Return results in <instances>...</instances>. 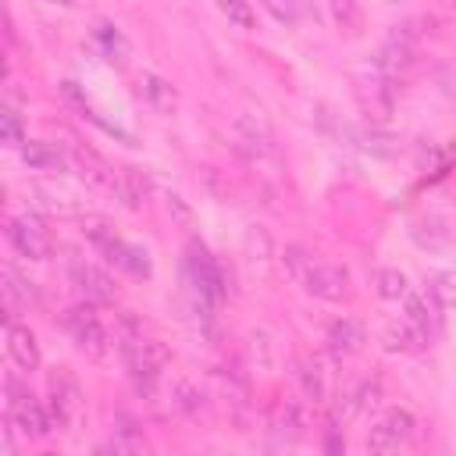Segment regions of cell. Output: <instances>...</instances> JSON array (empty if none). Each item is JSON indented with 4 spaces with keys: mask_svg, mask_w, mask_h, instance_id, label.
<instances>
[{
    "mask_svg": "<svg viewBox=\"0 0 456 456\" xmlns=\"http://www.w3.org/2000/svg\"><path fill=\"white\" fill-rule=\"evenodd\" d=\"M8 417L15 421V428L22 431V435H29V438H47L58 424H54V417L40 406V399L15 378V374H8Z\"/></svg>",
    "mask_w": 456,
    "mask_h": 456,
    "instance_id": "6da1fadb",
    "label": "cell"
},
{
    "mask_svg": "<svg viewBox=\"0 0 456 456\" xmlns=\"http://www.w3.org/2000/svg\"><path fill=\"white\" fill-rule=\"evenodd\" d=\"M367 449H371V452H392V449H399V438H396V431L381 421L378 428H371V435H367Z\"/></svg>",
    "mask_w": 456,
    "mask_h": 456,
    "instance_id": "7402d4cb",
    "label": "cell"
},
{
    "mask_svg": "<svg viewBox=\"0 0 456 456\" xmlns=\"http://www.w3.org/2000/svg\"><path fill=\"white\" fill-rule=\"evenodd\" d=\"M0 139H4L8 146H26V132H22L19 111L4 107V114H0Z\"/></svg>",
    "mask_w": 456,
    "mask_h": 456,
    "instance_id": "d6986e66",
    "label": "cell"
},
{
    "mask_svg": "<svg viewBox=\"0 0 456 456\" xmlns=\"http://www.w3.org/2000/svg\"><path fill=\"white\" fill-rule=\"evenodd\" d=\"M217 8L221 15L240 26V29H254V8H250V0H217Z\"/></svg>",
    "mask_w": 456,
    "mask_h": 456,
    "instance_id": "e0dca14e",
    "label": "cell"
},
{
    "mask_svg": "<svg viewBox=\"0 0 456 456\" xmlns=\"http://www.w3.org/2000/svg\"><path fill=\"white\" fill-rule=\"evenodd\" d=\"M171 403H175V410H182L185 417H200V413L207 410V403H203V392H200L196 385H189V381H178V385H175V392H171Z\"/></svg>",
    "mask_w": 456,
    "mask_h": 456,
    "instance_id": "5bb4252c",
    "label": "cell"
},
{
    "mask_svg": "<svg viewBox=\"0 0 456 456\" xmlns=\"http://www.w3.org/2000/svg\"><path fill=\"white\" fill-rule=\"evenodd\" d=\"M374 286H378V293H381L385 300L406 296V275L396 271V268H378V271H374Z\"/></svg>",
    "mask_w": 456,
    "mask_h": 456,
    "instance_id": "9a60e30c",
    "label": "cell"
},
{
    "mask_svg": "<svg viewBox=\"0 0 456 456\" xmlns=\"http://www.w3.org/2000/svg\"><path fill=\"white\" fill-rule=\"evenodd\" d=\"M83 232H86V240H90V243H97L100 250H107L111 243H118L114 228H111L104 217H86V221H83Z\"/></svg>",
    "mask_w": 456,
    "mask_h": 456,
    "instance_id": "ac0fdd59",
    "label": "cell"
},
{
    "mask_svg": "<svg viewBox=\"0 0 456 456\" xmlns=\"http://www.w3.org/2000/svg\"><path fill=\"white\" fill-rule=\"evenodd\" d=\"M360 342H364V332H360L353 321H339V325H332V332H328V346H332L339 357L357 353Z\"/></svg>",
    "mask_w": 456,
    "mask_h": 456,
    "instance_id": "4fadbf2b",
    "label": "cell"
},
{
    "mask_svg": "<svg viewBox=\"0 0 456 456\" xmlns=\"http://www.w3.org/2000/svg\"><path fill=\"white\" fill-rule=\"evenodd\" d=\"M435 307L428 303V300H410V325H417L421 332H431V325H435Z\"/></svg>",
    "mask_w": 456,
    "mask_h": 456,
    "instance_id": "d4e9b609",
    "label": "cell"
},
{
    "mask_svg": "<svg viewBox=\"0 0 456 456\" xmlns=\"http://www.w3.org/2000/svg\"><path fill=\"white\" fill-rule=\"evenodd\" d=\"M72 282H75L79 293H83L86 300H93V303H111V300H114V282H111L100 268H93V264H75V268H72Z\"/></svg>",
    "mask_w": 456,
    "mask_h": 456,
    "instance_id": "ba28073f",
    "label": "cell"
},
{
    "mask_svg": "<svg viewBox=\"0 0 456 456\" xmlns=\"http://www.w3.org/2000/svg\"><path fill=\"white\" fill-rule=\"evenodd\" d=\"M8 353L22 371L40 367V346H36V335L26 325H8Z\"/></svg>",
    "mask_w": 456,
    "mask_h": 456,
    "instance_id": "9c48e42d",
    "label": "cell"
},
{
    "mask_svg": "<svg viewBox=\"0 0 456 456\" xmlns=\"http://www.w3.org/2000/svg\"><path fill=\"white\" fill-rule=\"evenodd\" d=\"M79 413H83V389L75 385L72 374H65V371L54 374V381H51V417H54V424L58 428L75 424Z\"/></svg>",
    "mask_w": 456,
    "mask_h": 456,
    "instance_id": "277c9868",
    "label": "cell"
},
{
    "mask_svg": "<svg viewBox=\"0 0 456 456\" xmlns=\"http://www.w3.org/2000/svg\"><path fill=\"white\" fill-rule=\"evenodd\" d=\"M357 97H360V107H364L367 118H374V122H389V118H392L396 97H392V86H385L381 79H364V83H357Z\"/></svg>",
    "mask_w": 456,
    "mask_h": 456,
    "instance_id": "52a82bcc",
    "label": "cell"
},
{
    "mask_svg": "<svg viewBox=\"0 0 456 456\" xmlns=\"http://www.w3.org/2000/svg\"><path fill=\"white\" fill-rule=\"evenodd\" d=\"M8 240L29 261H47L51 257V236H47V228L36 217H29V214L8 221Z\"/></svg>",
    "mask_w": 456,
    "mask_h": 456,
    "instance_id": "3957f363",
    "label": "cell"
},
{
    "mask_svg": "<svg viewBox=\"0 0 456 456\" xmlns=\"http://www.w3.org/2000/svg\"><path fill=\"white\" fill-rule=\"evenodd\" d=\"M189 275H193L196 289H200L207 300H221L224 282H221V271H217V264L210 261V254H207L203 247H189Z\"/></svg>",
    "mask_w": 456,
    "mask_h": 456,
    "instance_id": "5b68a950",
    "label": "cell"
},
{
    "mask_svg": "<svg viewBox=\"0 0 456 456\" xmlns=\"http://www.w3.org/2000/svg\"><path fill=\"white\" fill-rule=\"evenodd\" d=\"M146 93H150L153 100H171V90H168L157 75H146Z\"/></svg>",
    "mask_w": 456,
    "mask_h": 456,
    "instance_id": "484cf974",
    "label": "cell"
},
{
    "mask_svg": "<svg viewBox=\"0 0 456 456\" xmlns=\"http://www.w3.org/2000/svg\"><path fill=\"white\" fill-rule=\"evenodd\" d=\"M104 254H107V261H111V264H118V268H122V271H129V275H143V279L150 275V261H146V254H143V250H136V247H125L122 240H118V243H111Z\"/></svg>",
    "mask_w": 456,
    "mask_h": 456,
    "instance_id": "30bf717a",
    "label": "cell"
},
{
    "mask_svg": "<svg viewBox=\"0 0 456 456\" xmlns=\"http://www.w3.org/2000/svg\"><path fill=\"white\" fill-rule=\"evenodd\" d=\"M22 157H26V164L36 168V171H61V168H65V157H61L51 143H40V139H29V143L22 146Z\"/></svg>",
    "mask_w": 456,
    "mask_h": 456,
    "instance_id": "8fae6325",
    "label": "cell"
},
{
    "mask_svg": "<svg viewBox=\"0 0 456 456\" xmlns=\"http://www.w3.org/2000/svg\"><path fill=\"white\" fill-rule=\"evenodd\" d=\"M303 286H307V293H314L318 300L335 303V300H342V296H346L350 279H346V271H339V268H328V264H318V261H314V268L307 271Z\"/></svg>",
    "mask_w": 456,
    "mask_h": 456,
    "instance_id": "8992f818",
    "label": "cell"
},
{
    "mask_svg": "<svg viewBox=\"0 0 456 456\" xmlns=\"http://www.w3.org/2000/svg\"><path fill=\"white\" fill-rule=\"evenodd\" d=\"M97 43L104 47V54H107L111 61H122V54H125V40H122V33H118L114 26H97Z\"/></svg>",
    "mask_w": 456,
    "mask_h": 456,
    "instance_id": "ffe728a7",
    "label": "cell"
},
{
    "mask_svg": "<svg viewBox=\"0 0 456 456\" xmlns=\"http://www.w3.org/2000/svg\"><path fill=\"white\" fill-rule=\"evenodd\" d=\"M282 257H286L289 275H293V279H300V282H303V279H307V271L314 268V257H311L307 250H300V247H286V254H282Z\"/></svg>",
    "mask_w": 456,
    "mask_h": 456,
    "instance_id": "44dd1931",
    "label": "cell"
},
{
    "mask_svg": "<svg viewBox=\"0 0 456 456\" xmlns=\"http://www.w3.org/2000/svg\"><path fill=\"white\" fill-rule=\"evenodd\" d=\"M264 8L279 19V22H300V15H303V4L300 0H264Z\"/></svg>",
    "mask_w": 456,
    "mask_h": 456,
    "instance_id": "603a6c76",
    "label": "cell"
},
{
    "mask_svg": "<svg viewBox=\"0 0 456 456\" xmlns=\"http://www.w3.org/2000/svg\"><path fill=\"white\" fill-rule=\"evenodd\" d=\"M61 325L72 332V339L79 342L83 353H90L97 360L107 353V335H104V328H100V321H97V314L90 307H68Z\"/></svg>",
    "mask_w": 456,
    "mask_h": 456,
    "instance_id": "7a4b0ae2",
    "label": "cell"
},
{
    "mask_svg": "<svg viewBox=\"0 0 456 456\" xmlns=\"http://www.w3.org/2000/svg\"><path fill=\"white\" fill-rule=\"evenodd\" d=\"M296 381H300V389H303L307 399H314V403L325 399V374H321V364L318 360L300 357L296 360Z\"/></svg>",
    "mask_w": 456,
    "mask_h": 456,
    "instance_id": "7c38bea8",
    "label": "cell"
},
{
    "mask_svg": "<svg viewBox=\"0 0 456 456\" xmlns=\"http://www.w3.org/2000/svg\"><path fill=\"white\" fill-rule=\"evenodd\" d=\"M385 424L396 431V438H399V442L413 438V428H417V421H413V413H410V410H392V413L385 417Z\"/></svg>",
    "mask_w": 456,
    "mask_h": 456,
    "instance_id": "cb8c5ba5",
    "label": "cell"
},
{
    "mask_svg": "<svg viewBox=\"0 0 456 456\" xmlns=\"http://www.w3.org/2000/svg\"><path fill=\"white\" fill-rule=\"evenodd\" d=\"M61 4H72V0H61Z\"/></svg>",
    "mask_w": 456,
    "mask_h": 456,
    "instance_id": "83f0119b",
    "label": "cell"
},
{
    "mask_svg": "<svg viewBox=\"0 0 456 456\" xmlns=\"http://www.w3.org/2000/svg\"><path fill=\"white\" fill-rule=\"evenodd\" d=\"M332 15L346 33H360L364 29V12H360L357 0H332Z\"/></svg>",
    "mask_w": 456,
    "mask_h": 456,
    "instance_id": "2e32d148",
    "label": "cell"
},
{
    "mask_svg": "<svg viewBox=\"0 0 456 456\" xmlns=\"http://www.w3.org/2000/svg\"><path fill=\"white\" fill-rule=\"evenodd\" d=\"M452 15H456V0H452Z\"/></svg>",
    "mask_w": 456,
    "mask_h": 456,
    "instance_id": "4316f807",
    "label": "cell"
}]
</instances>
